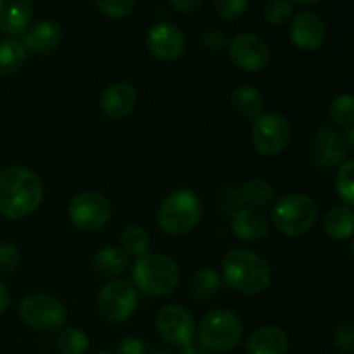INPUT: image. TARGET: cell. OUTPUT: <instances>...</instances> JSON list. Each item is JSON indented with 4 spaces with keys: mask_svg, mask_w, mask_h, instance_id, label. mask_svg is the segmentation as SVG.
I'll use <instances>...</instances> for the list:
<instances>
[{
    "mask_svg": "<svg viewBox=\"0 0 354 354\" xmlns=\"http://www.w3.org/2000/svg\"><path fill=\"white\" fill-rule=\"evenodd\" d=\"M44 185L37 173L23 166L0 171V214L9 220L28 216L40 206Z\"/></svg>",
    "mask_w": 354,
    "mask_h": 354,
    "instance_id": "cell-1",
    "label": "cell"
},
{
    "mask_svg": "<svg viewBox=\"0 0 354 354\" xmlns=\"http://www.w3.org/2000/svg\"><path fill=\"white\" fill-rule=\"evenodd\" d=\"M221 268L228 286L241 294H261L272 283V268L268 261L258 252L248 249H234L228 252Z\"/></svg>",
    "mask_w": 354,
    "mask_h": 354,
    "instance_id": "cell-2",
    "label": "cell"
},
{
    "mask_svg": "<svg viewBox=\"0 0 354 354\" xmlns=\"http://www.w3.org/2000/svg\"><path fill=\"white\" fill-rule=\"evenodd\" d=\"M180 282L178 265L169 256L144 254L133 265L135 290L147 296H168Z\"/></svg>",
    "mask_w": 354,
    "mask_h": 354,
    "instance_id": "cell-3",
    "label": "cell"
},
{
    "mask_svg": "<svg viewBox=\"0 0 354 354\" xmlns=\"http://www.w3.org/2000/svg\"><path fill=\"white\" fill-rule=\"evenodd\" d=\"M318 204L304 194H286L272 209L273 225L287 237H299L315 227L318 220Z\"/></svg>",
    "mask_w": 354,
    "mask_h": 354,
    "instance_id": "cell-4",
    "label": "cell"
},
{
    "mask_svg": "<svg viewBox=\"0 0 354 354\" xmlns=\"http://www.w3.org/2000/svg\"><path fill=\"white\" fill-rule=\"evenodd\" d=\"M241 318L228 310H214L204 315L199 325V341L204 349L214 353H228L242 341Z\"/></svg>",
    "mask_w": 354,
    "mask_h": 354,
    "instance_id": "cell-5",
    "label": "cell"
},
{
    "mask_svg": "<svg viewBox=\"0 0 354 354\" xmlns=\"http://www.w3.org/2000/svg\"><path fill=\"white\" fill-rule=\"evenodd\" d=\"M201 220V203L192 190H173L159 207V225L171 235H185Z\"/></svg>",
    "mask_w": 354,
    "mask_h": 354,
    "instance_id": "cell-6",
    "label": "cell"
},
{
    "mask_svg": "<svg viewBox=\"0 0 354 354\" xmlns=\"http://www.w3.org/2000/svg\"><path fill=\"white\" fill-rule=\"evenodd\" d=\"M292 130L286 116L279 113H265L252 124L251 140L256 151L266 158L279 156L289 147Z\"/></svg>",
    "mask_w": 354,
    "mask_h": 354,
    "instance_id": "cell-7",
    "label": "cell"
},
{
    "mask_svg": "<svg viewBox=\"0 0 354 354\" xmlns=\"http://www.w3.org/2000/svg\"><path fill=\"white\" fill-rule=\"evenodd\" d=\"M137 290L127 280H111L100 289L97 308L104 320L120 324L128 320L137 310Z\"/></svg>",
    "mask_w": 354,
    "mask_h": 354,
    "instance_id": "cell-8",
    "label": "cell"
},
{
    "mask_svg": "<svg viewBox=\"0 0 354 354\" xmlns=\"http://www.w3.org/2000/svg\"><path fill=\"white\" fill-rule=\"evenodd\" d=\"M19 317L37 330H52L66 322V308L55 297L35 292L24 297L19 304Z\"/></svg>",
    "mask_w": 354,
    "mask_h": 354,
    "instance_id": "cell-9",
    "label": "cell"
},
{
    "mask_svg": "<svg viewBox=\"0 0 354 354\" xmlns=\"http://www.w3.org/2000/svg\"><path fill=\"white\" fill-rule=\"evenodd\" d=\"M69 218L73 225L82 230H99L109 221L111 204L100 192L83 190L71 199Z\"/></svg>",
    "mask_w": 354,
    "mask_h": 354,
    "instance_id": "cell-10",
    "label": "cell"
},
{
    "mask_svg": "<svg viewBox=\"0 0 354 354\" xmlns=\"http://www.w3.org/2000/svg\"><path fill=\"white\" fill-rule=\"evenodd\" d=\"M156 330L161 335L162 341L183 348L192 342L196 324H194L192 315L185 308L178 306V304H168L158 311Z\"/></svg>",
    "mask_w": 354,
    "mask_h": 354,
    "instance_id": "cell-11",
    "label": "cell"
},
{
    "mask_svg": "<svg viewBox=\"0 0 354 354\" xmlns=\"http://www.w3.org/2000/svg\"><path fill=\"white\" fill-rule=\"evenodd\" d=\"M228 54L237 68L258 73L268 66L270 48L261 37L254 33H241L228 44Z\"/></svg>",
    "mask_w": 354,
    "mask_h": 354,
    "instance_id": "cell-12",
    "label": "cell"
},
{
    "mask_svg": "<svg viewBox=\"0 0 354 354\" xmlns=\"http://www.w3.org/2000/svg\"><path fill=\"white\" fill-rule=\"evenodd\" d=\"M147 47L159 61H176L185 50V38L176 24L158 23L149 30Z\"/></svg>",
    "mask_w": 354,
    "mask_h": 354,
    "instance_id": "cell-13",
    "label": "cell"
},
{
    "mask_svg": "<svg viewBox=\"0 0 354 354\" xmlns=\"http://www.w3.org/2000/svg\"><path fill=\"white\" fill-rule=\"evenodd\" d=\"M346 145L342 137L330 128H320L311 140L310 159L317 168L332 169L344 162Z\"/></svg>",
    "mask_w": 354,
    "mask_h": 354,
    "instance_id": "cell-14",
    "label": "cell"
},
{
    "mask_svg": "<svg viewBox=\"0 0 354 354\" xmlns=\"http://www.w3.org/2000/svg\"><path fill=\"white\" fill-rule=\"evenodd\" d=\"M289 35L296 47L303 50H317L325 41L327 26L318 14L311 10H301L290 21Z\"/></svg>",
    "mask_w": 354,
    "mask_h": 354,
    "instance_id": "cell-15",
    "label": "cell"
},
{
    "mask_svg": "<svg viewBox=\"0 0 354 354\" xmlns=\"http://www.w3.org/2000/svg\"><path fill=\"white\" fill-rule=\"evenodd\" d=\"M62 40V30L55 21L44 19L28 28L23 35V41L26 50L35 55H47L59 47Z\"/></svg>",
    "mask_w": 354,
    "mask_h": 354,
    "instance_id": "cell-16",
    "label": "cell"
},
{
    "mask_svg": "<svg viewBox=\"0 0 354 354\" xmlns=\"http://www.w3.org/2000/svg\"><path fill=\"white\" fill-rule=\"evenodd\" d=\"M135 104H137V90L128 82L114 83L109 88L104 90L100 97V109L106 116L114 118V120L130 114Z\"/></svg>",
    "mask_w": 354,
    "mask_h": 354,
    "instance_id": "cell-17",
    "label": "cell"
},
{
    "mask_svg": "<svg viewBox=\"0 0 354 354\" xmlns=\"http://www.w3.org/2000/svg\"><path fill=\"white\" fill-rule=\"evenodd\" d=\"M232 230L241 241L259 242L268 235L270 221L263 211L254 209V207H244L232 218Z\"/></svg>",
    "mask_w": 354,
    "mask_h": 354,
    "instance_id": "cell-18",
    "label": "cell"
},
{
    "mask_svg": "<svg viewBox=\"0 0 354 354\" xmlns=\"http://www.w3.org/2000/svg\"><path fill=\"white\" fill-rule=\"evenodd\" d=\"M33 6L28 0H0V31L17 37L30 28Z\"/></svg>",
    "mask_w": 354,
    "mask_h": 354,
    "instance_id": "cell-19",
    "label": "cell"
},
{
    "mask_svg": "<svg viewBox=\"0 0 354 354\" xmlns=\"http://www.w3.org/2000/svg\"><path fill=\"white\" fill-rule=\"evenodd\" d=\"M245 349L248 354H287L289 337L280 327L266 325L249 337Z\"/></svg>",
    "mask_w": 354,
    "mask_h": 354,
    "instance_id": "cell-20",
    "label": "cell"
},
{
    "mask_svg": "<svg viewBox=\"0 0 354 354\" xmlns=\"http://www.w3.org/2000/svg\"><path fill=\"white\" fill-rule=\"evenodd\" d=\"M324 228L327 235L334 241H348L354 230L353 207L334 206L324 220Z\"/></svg>",
    "mask_w": 354,
    "mask_h": 354,
    "instance_id": "cell-21",
    "label": "cell"
},
{
    "mask_svg": "<svg viewBox=\"0 0 354 354\" xmlns=\"http://www.w3.org/2000/svg\"><path fill=\"white\" fill-rule=\"evenodd\" d=\"M230 102L241 116L249 118V120H256V118L261 116L263 107H265V99H263L261 92L254 86L235 88L230 95Z\"/></svg>",
    "mask_w": 354,
    "mask_h": 354,
    "instance_id": "cell-22",
    "label": "cell"
},
{
    "mask_svg": "<svg viewBox=\"0 0 354 354\" xmlns=\"http://www.w3.org/2000/svg\"><path fill=\"white\" fill-rule=\"evenodd\" d=\"M128 263H130V258H128V254L123 249L107 245V248H102L97 252L92 266L99 275L116 277L127 270Z\"/></svg>",
    "mask_w": 354,
    "mask_h": 354,
    "instance_id": "cell-23",
    "label": "cell"
},
{
    "mask_svg": "<svg viewBox=\"0 0 354 354\" xmlns=\"http://www.w3.org/2000/svg\"><path fill=\"white\" fill-rule=\"evenodd\" d=\"M26 61V48L17 38L0 40V75H12Z\"/></svg>",
    "mask_w": 354,
    "mask_h": 354,
    "instance_id": "cell-24",
    "label": "cell"
},
{
    "mask_svg": "<svg viewBox=\"0 0 354 354\" xmlns=\"http://www.w3.org/2000/svg\"><path fill=\"white\" fill-rule=\"evenodd\" d=\"M221 280L216 270L203 268L197 270L189 280V290L197 299H209L220 290Z\"/></svg>",
    "mask_w": 354,
    "mask_h": 354,
    "instance_id": "cell-25",
    "label": "cell"
},
{
    "mask_svg": "<svg viewBox=\"0 0 354 354\" xmlns=\"http://www.w3.org/2000/svg\"><path fill=\"white\" fill-rule=\"evenodd\" d=\"M242 199L245 204L256 207H265L275 199V189L265 178H252L242 187Z\"/></svg>",
    "mask_w": 354,
    "mask_h": 354,
    "instance_id": "cell-26",
    "label": "cell"
},
{
    "mask_svg": "<svg viewBox=\"0 0 354 354\" xmlns=\"http://www.w3.org/2000/svg\"><path fill=\"white\" fill-rule=\"evenodd\" d=\"M149 248H151V237H149L147 230L142 227H127L121 234V249L127 252L128 256H140L147 254Z\"/></svg>",
    "mask_w": 354,
    "mask_h": 354,
    "instance_id": "cell-27",
    "label": "cell"
},
{
    "mask_svg": "<svg viewBox=\"0 0 354 354\" xmlns=\"http://www.w3.org/2000/svg\"><path fill=\"white\" fill-rule=\"evenodd\" d=\"M57 348L62 354H85L88 337L80 328H64L57 337Z\"/></svg>",
    "mask_w": 354,
    "mask_h": 354,
    "instance_id": "cell-28",
    "label": "cell"
},
{
    "mask_svg": "<svg viewBox=\"0 0 354 354\" xmlns=\"http://www.w3.org/2000/svg\"><path fill=\"white\" fill-rule=\"evenodd\" d=\"M335 189H337L339 197L346 203V206L353 207L354 204V159H346L341 165L335 180Z\"/></svg>",
    "mask_w": 354,
    "mask_h": 354,
    "instance_id": "cell-29",
    "label": "cell"
},
{
    "mask_svg": "<svg viewBox=\"0 0 354 354\" xmlns=\"http://www.w3.org/2000/svg\"><path fill=\"white\" fill-rule=\"evenodd\" d=\"M330 118L339 127L349 128L354 123V100L351 93H341L330 104Z\"/></svg>",
    "mask_w": 354,
    "mask_h": 354,
    "instance_id": "cell-30",
    "label": "cell"
},
{
    "mask_svg": "<svg viewBox=\"0 0 354 354\" xmlns=\"http://www.w3.org/2000/svg\"><path fill=\"white\" fill-rule=\"evenodd\" d=\"M294 6L292 2L286 0H268L263 7V16L270 24H282L287 17L292 14Z\"/></svg>",
    "mask_w": 354,
    "mask_h": 354,
    "instance_id": "cell-31",
    "label": "cell"
},
{
    "mask_svg": "<svg viewBox=\"0 0 354 354\" xmlns=\"http://www.w3.org/2000/svg\"><path fill=\"white\" fill-rule=\"evenodd\" d=\"M95 6L104 16L120 19V17L128 16L133 10L135 2L133 0H97Z\"/></svg>",
    "mask_w": 354,
    "mask_h": 354,
    "instance_id": "cell-32",
    "label": "cell"
},
{
    "mask_svg": "<svg viewBox=\"0 0 354 354\" xmlns=\"http://www.w3.org/2000/svg\"><path fill=\"white\" fill-rule=\"evenodd\" d=\"M214 10H216L218 16L221 19H237L242 14L248 10L249 2L248 0H218V2L213 3Z\"/></svg>",
    "mask_w": 354,
    "mask_h": 354,
    "instance_id": "cell-33",
    "label": "cell"
},
{
    "mask_svg": "<svg viewBox=\"0 0 354 354\" xmlns=\"http://www.w3.org/2000/svg\"><path fill=\"white\" fill-rule=\"evenodd\" d=\"M334 341L337 349L342 353L351 354L354 351V325L351 320H344L335 327Z\"/></svg>",
    "mask_w": 354,
    "mask_h": 354,
    "instance_id": "cell-34",
    "label": "cell"
},
{
    "mask_svg": "<svg viewBox=\"0 0 354 354\" xmlns=\"http://www.w3.org/2000/svg\"><path fill=\"white\" fill-rule=\"evenodd\" d=\"M199 41L201 47L206 48L207 52H221L228 45L227 37L220 30H216V28H207V30H204L201 33Z\"/></svg>",
    "mask_w": 354,
    "mask_h": 354,
    "instance_id": "cell-35",
    "label": "cell"
},
{
    "mask_svg": "<svg viewBox=\"0 0 354 354\" xmlns=\"http://www.w3.org/2000/svg\"><path fill=\"white\" fill-rule=\"evenodd\" d=\"M19 265V251L12 244H0V272H14Z\"/></svg>",
    "mask_w": 354,
    "mask_h": 354,
    "instance_id": "cell-36",
    "label": "cell"
},
{
    "mask_svg": "<svg viewBox=\"0 0 354 354\" xmlns=\"http://www.w3.org/2000/svg\"><path fill=\"white\" fill-rule=\"evenodd\" d=\"M120 354H145V346L137 337H124L118 346Z\"/></svg>",
    "mask_w": 354,
    "mask_h": 354,
    "instance_id": "cell-37",
    "label": "cell"
},
{
    "mask_svg": "<svg viewBox=\"0 0 354 354\" xmlns=\"http://www.w3.org/2000/svg\"><path fill=\"white\" fill-rule=\"evenodd\" d=\"M204 6L203 0H171V7L183 14H192Z\"/></svg>",
    "mask_w": 354,
    "mask_h": 354,
    "instance_id": "cell-38",
    "label": "cell"
},
{
    "mask_svg": "<svg viewBox=\"0 0 354 354\" xmlns=\"http://www.w3.org/2000/svg\"><path fill=\"white\" fill-rule=\"evenodd\" d=\"M9 303H10L9 290H7V287L0 282V313H3V311L7 310Z\"/></svg>",
    "mask_w": 354,
    "mask_h": 354,
    "instance_id": "cell-39",
    "label": "cell"
},
{
    "mask_svg": "<svg viewBox=\"0 0 354 354\" xmlns=\"http://www.w3.org/2000/svg\"><path fill=\"white\" fill-rule=\"evenodd\" d=\"M344 140V145H346V151L353 152L354 151V128L349 127L348 128V133H346V138H342Z\"/></svg>",
    "mask_w": 354,
    "mask_h": 354,
    "instance_id": "cell-40",
    "label": "cell"
},
{
    "mask_svg": "<svg viewBox=\"0 0 354 354\" xmlns=\"http://www.w3.org/2000/svg\"><path fill=\"white\" fill-rule=\"evenodd\" d=\"M182 354H207V353L204 351V349L197 348L196 344H192V342H190V344L183 346V348H182Z\"/></svg>",
    "mask_w": 354,
    "mask_h": 354,
    "instance_id": "cell-41",
    "label": "cell"
},
{
    "mask_svg": "<svg viewBox=\"0 0 354 354\" xmlns=\"http://www.w3.org/2000/svg\"><path fill=\"white\" fill-rule=\"evenodd\" d=\"M152 354H171L168 349H159V351H154Z\"/></svg>",
    "mask_w": 354,
    "mask_h": 354,
    "instance_id": "cell-42",
    "label": "cell"
},
{
    "mask_svg": "<svg viewBox=\"0 0 354 354\" xmlns=\"http://www.w3.org/2000/svg\"><path fill=\"white\" fill-rule=\"evenodd\" d=\"M99 354H111V353H99Z\"/></svg>",
    "mask_w": 354,
    "mask_h": 354,
    "instance_id": "cell-43",
    "label": "cell"
}]
</instances>
